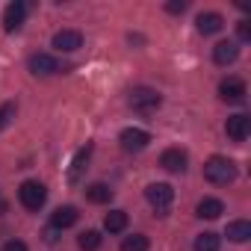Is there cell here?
I'll list each match as a JSON object with an SVG mask.
<instances>
[{"label":"cell","mask_w":251,"mask_h":251,"mask_svg":"<svg viewBox=\"0 0 251 251\" xmlns=\"http://www.w3.org/2000/svg\"><path fill=\"white\" fill-rule=\"evenodd\" d=\"M204 177H207L210 183H216V186H227V183H233V177H236V166H233V160H227V157H210V160L204 163Z\"/></svg>","instance_id":"1"},{"label":"cell","mask_w":251,"mask_h":251,"mask_svg":"<svg viewBox=\"0 0 251 251\" xmlns=\"http://www.w3.org/2000/svg\"><path fill=\"white\" fill-rule=\"evenodd\" d=\"M18 201L27 207V210H42L45 207V201H48V189L39 183V180H24L21 186H18Z\"/></svg>","instance_id":"2"},{"label":"cell","mask_w":251,"mask_h":251,"mask_svg":"<svg viewBox=\"0 0 251 251\" xmlns=\"http://www.w3.org/2000/svg\"><path fill=\"white\" fill-rule=\"evenodd\" d=\"M145 198H148V204L163 216V213L172 207V201H175V189H172L169 183H151V186L145 189Z\"/></svg>","instance_id":"3"},{"label":"cell","mask_w":251,"mask_h":251,"mask_svg":"<svg viewBox=\"0 0 251 251\" xmlns=\"http://www.w3.org/2000/svg\"><path fill=\"white\" fill-rule=\"evenodd\" d=\"M118 142H121L124 151H145L148 142H151V133L142 130V127H124L121 136H118Z\"/></svg>","instance_id":"4"},{"label":"cell","mask_w":251,"mask_h":251,"mask_svg":"<svg viewBox=\"0 0 251 251\" xmlns=\"http://www.w3.org/2000/svg\"><path fill=\"white\" fill-rule=\"evenodd\" d=\"M24 18H27V3H24V0H15V3H9V6L3 9V30H6V33L21 30Z\"/></svg>","instance_id":"5"},{"label":"cell","mask_w":251,"mask_h":251,"mask_svg":"<svg viewBox=\"0 0 251 251\" xmlns=\"http://www.w3.org/2000/svg\"><path fill=\"white\" fill-rule=\"evenodd\" d=\"M50 45H53L56 50H62V53H74V50L83 48V33H80V30H59Z\"/></svg>","instance_id":"6"},{"label":"cell","mask_w":251,"mask_h":251,"mask_svg":"<svg viewBox=\"0 0 251 251\" xmlns=\"http://www.w3.org/2000/svg\"><path fill=\"white\" fill-rule=\"evenodd\" d=\"M130 106L139 112H154L160 106V95L154 89H133L130 92Z\"/></svg>","instance_id":"7"},{"label":"cell","mask_w":251,"mask_h":251,"mask_svg":"<svg viewBox=\"0 0 251 251\" xmlns=\"http://www.w3.org/2000/svg\"><path fill=\"white\" fill-rule=\"evenodd\" d=\"M225 130H227V136H230L233 142H245V139H248V133H251V118H248V115H242V112H236V115H230V118H227Z\"/></svg>","instance_id":"8"},{"label":"cell","mask_w":251,"mask_h":251,"mask_svg":"<svg viewBox=\"0 0 251 251\" xmlns=\"http://www.w3.org/2000/svg\"><path fill=\"white\" fill-rule=\"evenodd\" d=\"M27 65H30V71H33V74H42V77H48V74H56V71H62L59 59H56V56H50V53H33Z\"/></svg>","instance_id":"9"},{"label":"cell","mask_w":251,"mask_h":251,"mask_svg":"<svg viewBox=\"0 0 251 251\" xmlns=\"http://www.w3.org/2000/svg\"><path fill=\"white\" fill-rule=\"evenodd\" d=\"M219 95H222V100H230V103L245 100V80H239V77H225V80L219 83Z\"/></svg>","instance_id":"10"},{"label":"cell","mask_w":251,"mask_h":251,"mask_svg":"<svg viewBox=\"0 0 251 251\" xmlns=\"http://www.w3.org/2000/svg\"><path fill=\"white\" fill-rule=\"evenodd\" d=\"M77 219H80L77 207L65 204V207H56V210H53V216H50V227H56V230H65V227L77 225Z\"/></svg>","instance_id":"11"},{"label":"cell","mask_w":251,"mask_h":251,"mask_svg":"<svg viewBox=\"0 0 251 251\" xmlns=\"http://www.w3.org/2000/svg\"><path fill=\"white\" fill-rule=\"evenodd\" d=\"M89 157H92V142H86V145H83V148L74 154V160H71V169H68V180H71V183H77V180L83 177Z\"/></svg>","instance_id":"12"},{"label":"cell","mask_w":251,"mask_h":251,"mask_svg":"<svg viewBox=\"0 0 251 251\" xmlns=\"http://www.w3.org/2000/svg\"><path fill=\"white\" fill-rule=\"evenodd\" d=\"M186 151H180V148H169V151H163V157H160V166L166 169V172H183L186 169Z\"/></svg>","instance_id":"13"},{"label":"cell","mask_w":251,"mask_h":251,"mask_svg":"<svg viewBox=\"0 0 251 251\" xmlns=\"http://www.w3.org/2000/svg\"><path fill=\"white\" fill-rule=\"evenodd\" d=\"M195 24H198V33H201V36H213V33H219V30L225 27V18H222L219 12H201Z\"/></svg>","instance_id":"14"},{"label":"cell","mask_w":251,"mask_h":251,"mask_svg":"<svg viewBox=\"0 0 251 251\" xmlns=\"http://www.w3.org/2000/svg\"><path fill=\"white\" fill-rule=\"evenodd\" d=\"M236 56H239L236 42H219V45L213 48V59H216V65H230V62H236Z\"/></svg>","instance_id":"15"},{"label":"cell","mask_w":251,"mask_h":251,"mask_svg":"<svg viewBox=\"0 0 251 251\" xmlns=\"http://www.w3.org/2000/svg\"><path fill=\"white\" fill-rule=\"evenodd\" d=\"M195 213H198L201 219H219V216L225 213V204H222L219 198H201Z\"/></svg>","instance_id":"16"},{"label":"cell","mask_w":251,"mask_h":251,"mask_svg":"<svg viewBox=\"0 0 251 251\" xmlns=\"http://www.w3.org/2000/svg\"><path fill=\"white\" fill-rule=\"evenodd\" d=\"M225 236H227L230 242H245V239L251 236V222H245V219L230 222V225H227V230H225Z\"/></svg>","instance_id":"17"},{"label":"cell","mask_w":251,"mask_h":251,"mask_svg":"<svg viewBox=\"0 0 251 251\" xmlns=\"http://www.w3.org/2000/svg\"><path fill=\"white\" fill-rule=\"evenodd\" d=\"M86 198L92 204H109L112 201V189L106 183H92V186H86Z\"/></svg>","instance_id":"18"},{"label":"cell","mask_w":251,"mask_h":251,"mask_svg":"<svg viewBox=\"0 0 251 251\" xmlns=\"http://www.w3.org/2000/svg\"><path fill=\"white\" fill-rule=\"evenodd\" d=\"M103 227H106L109 233H121L124 227H127V213H124V210H112V213H106Z\"/></svg>","instance_id":"19"},{"label":"cell","mask_w":251,"mask_h":251,"mask_svg":"<svg viewBox=\"0 0 251 251\" xmlns=\"http://www.w3.org/2000/svg\"><path fill=\"white\" fill-rule=\"evenodd\" d=\"M77 245H80V251H98L100 248V233L98 230H83L77 236Z\"/></svg>","instance_id":"20"},{"label":"cell","mask_w":251,"mask_h":251,"mask_svg":"<svg viewBox=\"0 0 251 251\" xmlns=\"http://www.w3.org/2000/svg\"><path fill=\"white\" fill-rule=\"evenodd\" d=\"M219 245H222L219 242V233H210L207 230V233H198L195 236V251H219Z\"/></svg>","instance_id":"21"},{"label":"cell","mask_w":251,"mask_h":251,"mask_svg":"<svg viewBox=\"0 0 251 251\" xmlns=\"http://www.w3.org/2000/svg\"><path fill=\"white\" fill-rule=\"evenodd\" d=\"M121 251H148V236H142V233L124 236V242H121Z\"/></svg>","instance_id":"22"},{"label":"cell","mask_w":251,"mask_h":251,"mask_svg":"<svg viewBox=\"0 0 251 251\" xmlns=\"http://www.w3.org/2000/svg\"><path fill=\"white\" fill-rule=\"evenodd\" d=\"M15 112H18V106H15V100H6V103H0V130H6L9 124H12V118H15Z\"/></svg>","instance_id":"23"},{"label":"cell","mask_w":251,"mask_h":251,"mask_svg":"<svg viewBox=\"0 0 251 251\" xmlns=\"http://www.w3.org/2000/svg\"><path fill=\"white\" fill-rule=\"evenodd\" d=\"M0 251H27V245L21 239H9V242H3V248H0Z\"/></svg>","instance_id":"24"},{"label":"cell","mask_w":251,"mask_h":251,"mask_svg":"<svg viewBox=\"0 0 251 251\" xmlns=\"http://www.w3.org/2000/svg\"><path fill=\"white\" fill-rule=\"evenodd\" d=\"M183 9H186L183 0H172V3H166V12H172V15H180Z\"/></svg>","instance_id":"25"},{"label":"cell","mask_w":251,"mask_h":251,"mask_svg":"<svg viewBox=\"0 0 251 251\" xmlns=\"http://www.w3.org/2000/svg\"><path fill=\"white\" fill-rule=\"evenodd\" d=\"M236 33H239V39H242V42H248V39H251V24H248V21H239Z\"/></svg>","instance_id":"26"},{"label":"cell","mask_w":251,"mask_h":251,"mask_svg":"<svg viewBox=\"0 0 251 251\" xmlns=\"http://www.w3.org/2000/svg\"><path fill=\"white\" fill-rule=\"evenodd\" d=\"M45 239H48V242H53V239H56V227H48V233H45Z\"/></svg>","instance_id":"27"}]
</instances>
